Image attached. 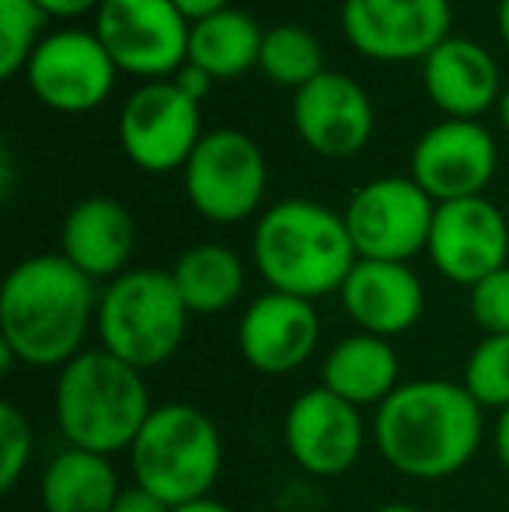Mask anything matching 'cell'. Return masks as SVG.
<instances>
[{
    "instance_id": "obj_34",
    "label": "cell",
    "mask_w": 509,
    "mask_h": 512,
    "mask_svg": "<svg viewBox=\"0 0 509 512\" xmlns=\"http://www.w3.org/2000/svg\"><path fill=\"white\" fill-rule=\"evenodd\" d=\"M492 443H496L499 464H503V471L509 474V408H506V411H499L496 432H492Z\"/></svg>"
},
{
    "instance_id": "obj_6",
    "label": "cell",
    "mask_w": 509,
    "mask_h": 512,
    "mask_svg": "<svg viewBox=\"0 0 509 512\" xmlns=\"http://www.w3.org/2000/svg\"><path fill=\"white\" fill-rule=\"evenodd\" d=\"M189 317L171 272L129 269L98 293V349L140 373L157 370L182 349Z\"/></svg>"
},
{
    "instance_id": "obj_31",
    "label": "cell",
    "mask_w": 509,
    "mask_h": 512,
    "mask_svg": "<svg viewBox=\"0 0 509 512\" xmlns=\"http://www.w3.org/2000/svg\"><path fill=\"white\" fill-rule=\"evenodd\" d=\"M171 81H175V88L182 91V95H189L192 102H203V98L210 95V88H213V77L206 74V70L192 67V63H185V67L178 70Z\"/></svg>"
},
{
    "instance_id": "obj_7",
    "label": "cell",
    "mask_w": 509,
    "mask_h": 512,
    "mask_svg": "<svg viewBox=\"0 0 509 512\" xmlns=\"http://www.w3.org/2000/svg\"><path fill=\"white\" fill-rule=\"evenodd\" d=\"M182 175L189 203L210 223L248 220L262 206L265 182H269L262 150L241 129L203 133Z\"/></svg>"
},
{
    "instance_id": "obj_4",
    "label": "cell",
    "mask_w": 509,
    "mask_h": 512,
    "mask_svg": "<svg viewBox=\"0 0 509 512\" xmlns=\"http://www.w3.org/2000/svg\"><path fill=\"white\" fill-rule=\"evenodd\" d=\"M53 411L67 446L116 457L129 453L154 405L140 370L105 349H84L56 373Z\"/></svg>"
},
{
    "instance_id": "obj_11",
    "label": "cell",
    "mask_w": 509,
    "mask_h": 512,
    "mask_svg": "<svg viewBox=\"0 0 509 512\" xmlns=\"http://www.w3.org/2000/svg\"><path fill=\"white\" fill-rule=\"evenodd\" d=\"M450 0H342V32L377 63L426 60L450 39Z\"/></svg>"
},
{
    "instance_id": "obj_36",
    "label": "cell",
    "mask_w": 509,
    "mask_h": 512,
    "mask_svg": "<svg viewBox=\"0 0 509 512\" xmlns=\"http://www.w3.org/2000/svg\"><path fill=\"white\" fill-rule=\"evenodd\" d=\"M499 39H503V46L509 49V0H499Z\"/></svg>"
},
{
    "instance_id": "obj_3",
    "label": "cell",
    "mask_w": 509,
    "mask_h": 512,
    "mask_svg": "<svg viewBox=\"0 0 509 512\" xmlns=\"http://www.w3.org/2000/svg\"><path fill=\"white\" fill-rule=\"evenodd\" d=\"M255 269L272 293L318 300L339 293L360 262L346 220L311 199H283L258 216Z\"/></svg>"
},
{
    "instance_id": "obj_13",
    "label": "cell",
    "mask_w": 509,
    "mask_h": 512,
    "mask_svg": "<svg viewBox=\"0 0 509 512\" xmlns=\"http://www.w3.org/2000/svg\"><path fill=\"white\" fill-rule=\"evenodd\" d=\"M25 70L35 98L63 115L95 112L112 95L119 74L98 35L77 28L46 35Z\"/></svg>"
},
{
    "instance_id": "obj_24",
    "label": "cell",
    "mask_w": 509,
    "mask_h": 512,
    "mask_svg": "<svg viewBox=\"0 0 509 512\" xmlns=\"http://www.w3.org/2000/svg\"><path fill=\"white\" fill-rule=\"evenodd\" d=\"M171 279L192 317L224 314L245 293V262L224 244H196L175 262Z\"/></svg>"
},
{
    "instance_id": "obj_25",
    "label": "cell",
    "mask_w": 509,
    "mask_h": 512,
    "mask_svg": "<svg viewBox=\"0 0 509 512\" xmlns=\"http://www.w3.org/2000/svg\"><path fill=\"white\" fill-rule=\"evenodd\" d=\"M258 70L279 88L300 91L311 84L314 77L325 74V53L321 42L314 39L307 28L297 25H276L265 32L262 56H258Z\"/></svg>"
},
{
    "instance_id": "obj_33",
    "label": "cell",
    "mask_w": 509,
    "mask_h": 512,
    "mask_svg": "<svg viewBox=\"0 0 509 512\" xmlns=\"http://www.w3.org/2000/svg\"><path fill=\"white\" fill-rule=\"evenodd\" d=\"M35 4L46 14H56V18H77L91 7H102V0H35Z\"/></svg>"
},
{
    "instance_id": "obj_22",
    "label": "cell",
    "mask_w": 509,
    "mask_h": 512,
    "mask_svg": "<svg viewBox=\"0 0 509 512\" xmlns=\"http://www.w3.org/2000/svg\"><path fill=\"white\" fill-rule=\"evenodd\" d=\"M123 481L112 457L63 446L39 478L42 512H112Z\"/></svg>"
},
{
    "instance_id": "obj_32",
    "label": "cell",
    "mask_w": 509,
    "mask_h": 512,
    "mask_svg": "<svg viewBox=\"0 0 509 512\" xmlns=\"http://www.w3.org/2000/svg\"><path fill=\"white\" fill-rule=\"evenodd\" d=\"M171 4L182 11V18L189 21V25H196V21L227 11V7H231V0H171Z\"/></svg>"
},
{
    "instance_id": "obj_10",
    "label": "cell",
    "mask_w": 509,
    "mask_h": 512,
    "mask_svg": "<svg viewBox=\"0 0 509 512\" xmlns=\"http://www.w3.org/2000/svg\"><path fill=\"white\" fill-rule=\"evenodd\" d=\"M119 140L140 171L164 175L189 164L203 140L199 102L175 88V81H150L129 95L119 115Z\"/></svg>"
},
{
    "instance_id": "obj_1",
    "label": "cell",
    "mask_w": 509,
    "mask_h": 512,
    "mask_svg": "<svg viewBox=\"0 0 509 512\" xmlns=\"http://www.w3.org/2000/svg\"><path fill=\"white\" fill-rule=\"evenodd\" d=\"M95 279L63 255H32L0 286V356L4 366L63 370L95 331Z\"/></svg>"
},
{
    "instance_id": "obj_20",
    "label": "cell",
    "mask_w": 509,
    "mask_h": 512,
    "mask_svg": "<svg viewBox=\"0 0 509 512\" xmlns=\"http://www.w3.org/2000/svg\"><path fill=\"white\" fill-rule=\"evenodd\" d=\"M136 248V223L129 209L116 199H84L63 220V251L74 269L88 279H116L129 272V258Z\"/></svg>"
},
{
    "instance_id": "obj_30",
    "label": "cell",
    "mask_w": 509,
    "mask_h": 512,
    "mask_svg": "<svg viewBox=\"0 0 509 512\" xmlns=\"http://www.w3.org/2000/svg\"><path fill=\"white\" fill-rule=\"evenodd\" d=\"M112 512H171V506L164 499H157L154 492H147V488L129 485V488H123V495H119V502Z\"/></svg>"
},
{
    "instance_id": "obj_5",
    "label": "cell",
    "mask_w": 509,
    "mask_h": 512,
    "mask_svg": "<svg viewBox=\"0 0 509 512\" xmlns=\"http://www.w3.org/2000/svg\"><path fill=\"white\" fill-rule=\"evenodd\" d=\"M126 457L133 485L178 509L210 499L224 471V436L203 408L171 401L150 411Z\"/></svg>"
},
{
    "instance_id": "obj_29",
    "label": "cell",
    "mask_w": 509,
    "mask_h": 512,
    "mask_svg": "<svg viewBox=\"0 0 509 512\" xmlns=\"http://www.w3.org/2000/svg\"><path fill=\"white\" fill-rule=\"evenodd\" d=\"M468 310L482 335H509V265L471 286Z\"/></svg>"
},
{
    "instance_id": "obj_35",
    "label": "cell",
    "mask_w": 509,
    "mask_h": 512,
    "mask_svg": "<svg viewBox=\"0 0 509 512\" xmlns=\"http://www.w3.org/2000/svg\"><path fill=\"white\" fill-rule=\"evenodd\" d=\"M171 512H234L227 502H217V499H199V502H189V506H178Z\"/></svg>"
},
{
    "instance_id": "obj_14",
    "label": "cell",
    "mask_w": 509,
    "mask_h": 512,
    "mask_svg": "<svg viewBox=\"0 0 509 512\" xmlns=\"http://www.w3.org/2000/svg\"><path fill=\"white\" fill-rule=\"evenodd\" d=\"M426 255L443 279L457 286H475L485 276L506 269L509 223L492 199H457L440 203L429 230Z\"/></svg>"
},
{
    "instance_id": "obj_9",
    "label": "cell",
    "mask_w": 509,
    "mask_h": 512,
    "mask_svg": "<svg viewBox=\"0 0 509 512\" xmlns=\"http://www.w3.org/2000/svg\"><path fill=\"white\" fill-rule=\"evenodd\" d=\"M192 25L171 0H102L95 35L119 70L136 77L178 74Z\"/></svg>"
},
{
    "instance_id": "obj_27",
    "label": "cell",
    "mask_w": 509,
    "mask_h": 512,
    "mask_svg": "<svg viewBox=\"0 0 509 512\" xmlns=\"http://www.w3.org/2000/svg\"><path fill=\"white\" fill-rule=\"evenodd\" d=\"M46 21L35 0H0V77L11 81L18 70L28 67L39 49V28Z\"/></svg>"
},
{
    "instance_id": "obj_2",
    "label": "cell",
    "mask_w": 509,
    "mask_h": 512,
    "mask_svg": "<svg viewBox=\"0 0 509 512\" xmlns=\"http://www.w3.org/2000/svg\"><path fill=\"white\" fill-rule=\"evenodd\" d=\"M370 439L391 471L443 481L475 460L485 439V408L461 380H408L374 411Z\"/></svg>"
},
{
    "instance_id": "obj_28",
    "label": "cell",
    "mask_w": 509,
    "mask_h": 512,
    "mask_svg": "<svg viewBox=\"0 0 509 512\" xmlns=\"http://www.w3.org/2000/svg\"><path fill=\"white\" fill-rule=\"evenodd\" d=\"M32 453V422L7 401V405H0V488L4 492L18 488V481L25 478L28 464H32Z\"/></svg>"
},
{
    "instance_id": "obj_21",
    "label": "cell",
    "mask_w": 509,
    "mask_h": 512,
    "mask_svg": "<svg viewBox=\"0 0 509 512\" xmlns=\"http://www.w3.org/2000/svg\"><path fill=\"white\" fill-rule=\"evenodd\" d=\"M321 387L360 411H377L401 387V359L387 338L356 331L328 349L321 363Z\"/></svg>"
},
{
    "instance_id": "obj_18",
    "label": "cell",
    "mask_w": 509,
    "mask_h": 512,
    "mask_svg": "<svg viewBox=\"0 0 509 512\" xmlns=\"http://www.w3.org/2000/svg\"><path fill=\"white\" fill-rule=\"evenodd\" d=\"M349 321L363 335L398 338L419 324L426 310L422 279L408 269V262H370L360 258L339 290Z\"/></svg>"
},
{
    "instance_id": "obj_26",
    "label": "cell",
    "mask_w": 509,
    "mask_h": 512,
    "mask_svg": "<svg viewBox=\"0 0 509 512\" xmlns=\"http://www.w3.org/2000/svg\"><path fill=\"white\" fill-rule=\"evenodd\" d=\"M461 384L482 408H509V335H482L464 359Z\"/></svg>"
},
{
    "instance_id": "obj_38",
    "label": "cell",
    "mask_w": 509,
    "mask_h": 512,
    "mask_svg": "<svg viewBox=\"0 0 509 512\" xmlns=\"http://www.w3.org/2000/svg\"><path fill=\"white\" fill-rule=\"evenodd\" d=\"M499 115H503V126H506V133H509V88L503 91V98H499Z\"/></svg>"
},
{
    "instance_id": "obj_8",
    "label": "cell",
    "mask_w": 509,
    "mask_h": 512,
    "mask_svg": "<svg viewBox=\"0 0 509 512\" xmlns=\"http://www.w3.org/2000/svg\"><path fill=\"white\" fill-rule=\"evenodd\" d=\"M433 216L436 203L412 178H374L353 192L342 220L360 258L412 262L426 251Z\"/></svg>"
},
{
    "instance_id": "obj_15",
    "label": "cell",
    "mask_w": 509,
    "mask_h": 512,
    "mask_svg": "<svg viewBox=\"0 0 509 512\" xmlns=\"http://www.w3.org/2000/svg\"><path fill=\"white\" fill-rule=\"evenodd\" d=\"M499 150L485 126L468 119H443L419 136L412 150V182L440 203L475 199L496 175Z\"/></svg>"
},
{
    "instance_id": "obj_37",
    "label": "cell",
    "mask_w": 509,
    "mask_h": 512,
    "mask_svg": "<svg viewBox=\"0 0 509 512\" xmlns=\"http://www.w3.org/2000/svg\"><path fill=\"white\" fill-rule=\"evenodd\" d=\"M370 512H422V509L408 506V502H387V506H377V509H370Z\"/></svg>"
},
{
    "instance_id": "obj_12",
    "label": "cell",
    "mask_w": 509,
    "mask_h": 512,
    "mask_svg": "<svg viewBox=\"0 0 509 512\" xmlns=\"http://www.w3.org/2000/svg\"><path fill=\"white\" fill-rule=\"evenodd\" d=\"M367 436L370 425L363 422V411L321 384L297 394L283 418L286 453L311 478H339L353 471Z\"/></svg>"
},
{
    "instance_id": "obj_19",
    "label": "cell",
    "mask_w": 509,
    "mask_h": 512,
    "mask_svg": "<svg viewBox=\"0 0 509 512\" xmlns=\"http://www.w3.org/2000/svg\"><path fill=\"white\" fill-rule=\"evenodd\" d=\"M422 84L429 102L447 119L475 122L499 102V67L485 46L461 35L443 39L422 60Z\"/></svg>"
},
{
    "instance_id": "obj_23",
    "label": "cell",
    "mask_w": 509,
    "mask_h": 512,
    "mask_svg": "<svg viewBox=\"0 0 509 512\" xmlns=\"http://www.w3.org/2000/svg\"><path fill=\"white\" fill-rule=\"evenodd\" d=\"M265 32L252 14L227 7V11L203 18L189 32V60L192 67L206 70L213 81H234L245 70L258 67Z\"/></svg>"
},
{
    "instance_id": "obj_16",
    "label": "cell",
    "mask_w": 509,
    "mask_h": 512,
    "mask_svg": "<svg viewBox=\"0 0 509 512\" xmlns=\"http://www.w3.org/2000/svg\"><path fill=\"white\" fill-rule=\"evenodd\" d=\"M321 342L314 300L290 293H262L238 321V352L262 377H286L307 366Z\"/></svg>"
},
{
    "instance_id": "obj_17",
    "label": "cell",
    "mask_w": 509,
    "mask_h": 512,
    "mask_svg": "<svg viewBox=\"0 0 509 512\" xmlns=\"http://www.w3.org/2000/svg\"><path fill=\"white\" fill-rule=\"evenodd\" d=\"M293 129L314 154L353 157L374 136V105L353 77L325 70L293 95Z\"/></svg>"
}]
</instances>
